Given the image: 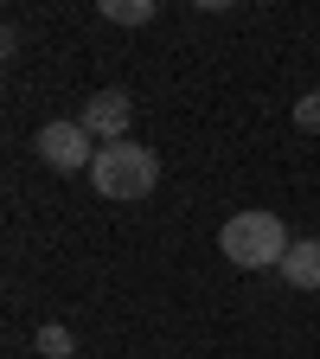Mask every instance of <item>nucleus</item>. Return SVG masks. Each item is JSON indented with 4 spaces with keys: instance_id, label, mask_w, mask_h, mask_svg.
I'll use <instances>...</instances> for the list:
<instances>
[{
    "instance_id": "7ed1b4c3",
    "label": "nucleus",
    "mask_w": 320,
    "mask_h": 359,
    "mask_svg": "<svg viewBox=\"0 0 320 359\" xmlns=\"http://www.w3.org/2000/svg\"><path fill=\"white\" fill-rule=\"evenodd\" d=\"M32 154L52 167V173H77V167L97 161V142H90V128H83L77 116H64V122H45V128L32 135Z\"/></svg>"
},
{
    "instance_id": "0eeeda50",
    "label": "nucleus",
    "mask_w": 320,
    "mask_h": 359,
    "mask_svg": "<svg viewBox=\"0 0 320 359\" xmlns=\"http://www.w3.org/2000/svg\"><path fill=\"white\" fill-rule=\"evenodd\" d=\"M160 7L154 0H103V20H116V26H148Z\"/></svg>"
},
{
    "instance_id": "20e7f679",
    "label": "nucleus",
    "mask_w": 320,
    "mask_h": 359,
    "mask_svg": "<svg viewBox=\"0 0 320 359\" xmlns=\"http://www.w3.org/2000/svg\"><path fill=\"white\" fill-rule=\"evenodd\" d=\"M77 122L90 128V142L109 148V142H128V122H134V103H128V90H90V103L77 109Z\"/></svg>"
},
{
    "instance_id": "423d86ee",
    "label": "nucleus",
    "mask_w": 320,
    "mask_h": 359,
    "mask_svg": "<svg viewBox=\"0 0 320 359\" xmlns=\"http://www.w3.org/2000/svg\"><path fill=\"white\" fill-rule=\"evenodd\" d=\"M32 353H45V359H71V353H77V340H71V327H64V321H39Z\"/></svg>"
},
{
    "instance_id": "f257e3e1",
    "label": "nucleus",
    "mask_w": 320,
    "mask_h": 359,
    "mask_svg": "<svg viewBox=\"0 0 320 359\" xmlns=\"http://www.w3.org/2000/svg\"><path fill=\"white\" fill-rule=\"evenodd\" d=\"M90 187H97L109 205H141L154 187H160V154L148 142H109L97 148V161H90Z\"/></svg>"
},
{
    "instance_id": "6e6552de",
    "label": "nucleus",
    "mask_w": 320,
    "mask_h": 359,
    "mask_svg": "<svg viewBox=\"0 0 320 359\" xmlns=\"http://www.w3.org/2000/svg\"><path fill=\"white\" fill-rule=\"evenodd\" d=\"M295 128L301 135H320V90H307V97L295 103Z\"/></svg>"
},
{
    "instance_id": "f03ea898",
    "label": "nucleus",
    "mask_w": 320,
    "mask_h": 359,
    "mask_svg": "<svg viewBox=\"0 0 320 359\" xmlns=\"http://www.w3.org/2000/svg\"><path fill=\"white\" fill-rule=\"evenodd\" d=\"M218 250L231 257L237 269H282V257L295 250L288 244V224L276 212H231L224 218V231H218Z\"/></svg>"
},
{
    "instance_id": "39448f33",
    "label": "nucleus",
    "mask_w": 320,
    "mask_h": 359,
    "mask_svg": "<svg viewBox=\"0 0 320 359\" xmlns=\"http://www.w3.org/2000/svg\"><path fill=\"white\" fill-rule=\"evenodd\" d=\"M282 283L288 289H320V238H295V250L282 257Z\"/></svg>"
}]
</instances>
